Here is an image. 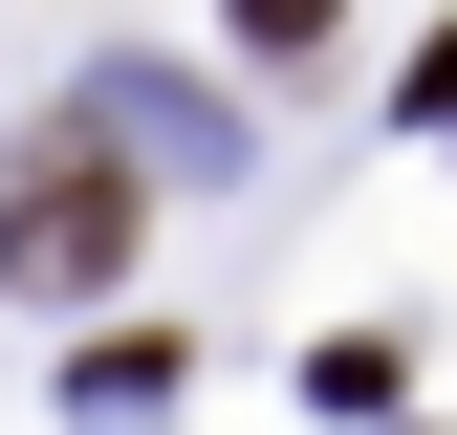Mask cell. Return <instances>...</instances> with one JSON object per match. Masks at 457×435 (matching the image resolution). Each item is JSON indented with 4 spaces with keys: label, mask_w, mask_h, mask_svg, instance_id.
I'll use <instances>...</instances> for the list:
<instances>
[{
    "label": "cell",
    "mask_w": 457,
    "mask_h": 435,
    "mask_svg": "<svg viewBox=\"0 0 457 435\" xmlns=\"http://www.w3.org/2000/svg\"><path fill=\"white\" fill-rule=\"evenodd\" d=\"M131 240H153V218H131L109 152H44V175L0 196V283H44V305H109V283H131Z\"/></svg>",
    "instance_id": "6da1fadb"
},
{
    "label": "cell",
    "mask_w": 457,
    "mask_h": 435,
    "mask_svg": "<svg viewBox=\"0 0 457 435\" xmlns=\"http://www.w3.org/2000/svg\"><path fill=\"white\" fill-rule=\"evenodd\" d=\"M153 392H175V349H153V326H109V349H87V370H66V414H109V435H131V414H153Z\"/></svg>",
    "instance_id": "7a4b0ae2"
},
{
    "label": "cell",
    "mask_w": 457,
    "mask_h": 435,
    "mask_svg": "<svg viewBox=\"0 0 457 435\" xmlns=\"http://www.w3.org/2000/svg\"><path fill=\"white\" fill-rule=\"evenodd\" d=\"M327 22H349V0H240V44H262V66H305Z\"/></svg>",
    "instance_id": "3957f363"
}]
</instances>
